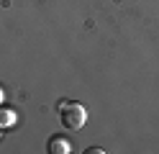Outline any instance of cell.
<instances>
[{"label":"cell","instance_id":"1","mask_svg":"<svg viewBox=\"0 0 159 154\" xmlns=\"http://www.w3.org/2000/svg\"><path fill=\"white\" fill-rule=\"evenodd\" d=\"M85 118H87V110H85L82 103H69V100L59 103V121H62L64 128H69V131L82 128Z\"/></svg>","mask_w":159,"mask_h":154},{"label":"cell","instance_id":"2","mask_svg":"<svg viewBox=\"0 0 159 154\" xmlns=\"http://www.w3.org/2000/svg\"><path fill=\"white\" fill-rule=\"evenodd\" d=\"M49 152H52V154H69V152H72V147H69L67 139L52 136V139H49Z\"/></svg>","mask_w":159,"mask_h":154},{"label":"cell","instance_id":"3","mask_svg":"<svg viewBox=\"0 0 159 154\" xmlns=\"http://www.w3.org/2000/svg\"><path fill=\"white\" fill-rule=\"evenodd\" d=\"M0 100H3V90H0Z\"/></svg>","mask_w":159,"mask_h":154}]
</instances>
